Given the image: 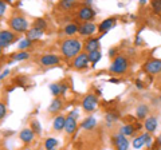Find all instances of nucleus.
Returning a JSON list of instances; mask_svg holds the SVG:
<instances>
[{"mask_svg":"<svg viewBox=\"0 0 161 150\" xmlns=\"http://www.w3.org/2000/svg\"><path fill=\"white\" fill-rule=\"evenodd\" d=\"M101 58H102V54H101V51L98 50V51H93V52H89V61L92 62L93 64V67L97 64L99 61H101Z\"/></svg>","mask_w":161,"mask_h":150,"instance_id":"26","label":"nucleus"},{"mask_svg":"<svg viewBox=\"0 0 161 150\" xmlns=\"http://www.w3.org/2000/svg\"><path fill=\"white\" fill-rule=\"evenodd\" d=\"M60 62H62L60 61V56H58V55H55V54H43L42 56L39 58V63L44 67L57 66Z\"/></svg>","mask_w":161,"mask_h":150,"instance_id":"9","label":"nucleus"},{"mask_svg":"<svg viewBox=\"0 0 161 150\" xmlns=\"http://www.w3.org/2000/svg\"><path fill=\"white\" fill-rule=\"evenodd\" d=\"M136 87H137L138 90H142V88H145V83L141 81V79H136Z\"/></svg>","mask_w":161,"mask_h":150,"instance_id":"38","label":"nucleus"},{"mask_svg":"<svg viewBox=\"0 0 161 150\" xmlns=\"http://www.w3.org/2000/svg\"><path fill=\"white\" fill-rule=\"evenodd\" d=\"M98 29V26L93 22H85L79 26V35L80 36H93V34Z\"/></svg>","mask_w":161,"mask_h":150,"instance_id":"10","label":"nucleus"},{"mask_svg":"<svg viewBox=\"0 0 161 150\" xmlns=\"http://www.w3.org/2000/svg\"><path fill=\"white\" fill-rule=\"evenodd\" d=\"M34 137H35V133H34L30 127L23 129L22 131L19 133V138H20V141L24 142V143H31V142L34 141Z\"/></svg>","mask_w":161,"mask_h":150,"instance_id":"16","label":"nucleus"},{"mask_svg":"<svg viewBox=\"0 0 161 150\" xmlns=\"http://www.w3.org/2000/svg\"><path fill=\"white\" fill-rule=\"evenodd\" d=\"M18 40V35L11 29H0V48H6Z\"/></svg>","mask_w":161,"mask_h":150,"instance_id":"4","label":"nucleus"},{"mask_svg":"<svg viewBox=\"0 0 161 150\" xmlns=\"http://www.w3.org/2000/svg\"><path fill=\"white\" fill-rule=\"evenodd\" d=\"M6 9H7V3H6V2H2V0H0V18H2L3 15H4Z\"/></svg>","mask_w":161,"mask_h":150,"instance_id":"36","label":"nucleus"},{"mask_svg":"<svg viewBox=\"0 0 161 150\" xmlns=\"http://www.w3.org/2000/svg\"><path fill=\"white\" fill-rule=\"evenodd\" d=\"M115 23H117V19H115V18H108V19H105L102 23H99L98 31L101 32V36L106 35L110 31V29H112L115 26Z\"/></svg>","mask_w":161,"mask_h":150,"instance_id":"12","label":"nucleus"},{"mask_svg":"<svg viewBox=\"0 0 161 150\" xmlns=\"http://www.w3.org/2000/svg\"><path fill=\"white\" fill-rule=\"evenodd\" d=\"M114 54H115V50H110V51H109V55H110V56H114Z\"/></svg>","mask_w":161,"mask_h":150,"instance_id":"42","label":"nucleus"},{"mask_svg":"<svg viewBox=\"0 0 161 150\" xmlns=\"http://www.w3.org/2000/svg\"><path fill=\"white\" fill-rule=\"evenodd\" d=\"M58 139L57 138H53V137H50L47 138L46 141H44V147H46V150H55L58 146Z\"/></svg>","mask_w":161,"mask_h":150,"instance_id":"27","label":"nucleus"},{"mask_svg":"<svg viewBox=\"0 0 161 150\" xmlns=\"http://www.w3.org/2000/svg\"><path fill=\"white\" fill-rule=\"evenodd\" d=\"M156 141H157V142L160 143V146H161V134H160V136L157 137V139H156Z\"/></svg>","mask_w":161,"mask_h":150,"instance_id":"43","label":"nucleus"},{"mask_svg":"<svg viewBox=\"0 0 161 150\" xmlns=\"http://www.w3.org/2000/svg\"><path fill=\"white\" fill-rule=\"evenodd\" d=\"M78 127V122H77V118L73 117V115H69L66 117V125H64V131L66 134H74L75 130Z\"/></svg>","mask_w":161,"mask_h":150,"instance_id":"14","label":"nucleus"},{"mask_svg":"<svg viewBox=\"0 0 161 150\" xmlns=\"http://www.w3.org/2000/svg\"><path fill=\"white\" fill-rule=\"evenodd\" d=\"M89 54L86 51H82L78 56H75L73 59V63H71V66L75 68V70H85V68H87L89 67Z\"/></svg>","mask_w":161,"mask_h":150,"instance_id":"7","label":"nucleus"},{"mask_svg":"<svg viewBox=\"0 0 161 150\" xmlns=\"http://www.w3.org/2000/svg\"><path fill=\"white\" fill-rule=\"evenodd\" d=\"M64 125H66V117L64 115H57L54 118L53 127L55 131H62V130H64Z\"/></svg>","mask_w":161,"mask_h":150,"instance_id":"19","label":"nucleus"},{"mask_svg":"<svg viewBox=\"0 0 161 150\" xmlns=\"http://www.w3.org/2000/svg\"><path fill=\"white\" fill-rule=\"evenodd\" d=\"M32 27H35V28H38V29H42V31H44V29L47 28V22L44 20L43 18H38V19H35V20H34Z\"/></svg>","mask_w":161,"mask_h":150,"instance_id":"29","label":"nucleus"},{"mask_svg":"<svg viewBox=\"0 0 161 150\" xmlns=\"http://www.w3.org/2000/svg\"><path fill=\"white\" fill-rule=\"evenodd\" d=\"M6 115H7V107L3 102H0V121H2Z\"/></svg>","mask_w":161,"mask_h":150,"instance_id":"35","label":"nucleus"},{"mask_svg":"<svg viewBox=\"0 0 161 150\" xmlns=\"http://www.w3.org/2000/svg\"><path fill=\"white\" fill-rule=\"evenodd\" d=\"M144 126H145V130H147V133H149V134L154 133V131H156V129H157V126H158L157 118H156V117H153V115L148 117L147 119H145V123H144Z\"/></svg>","mask_w":161,"mask_h":150,"instance_id":"17","label":"nucleus"},{"mask_svg":"<svg viewBox=\"0 0 161 150\" xmlns=\"http://www.w3.org/2000/svg\"><path fill=\"white\" fill-rule=\"evenodd\" d=\"M12 59H14L15 62L27 61V59H30V52H27V51H19V52H15V54H12Z\"/></svg>","mask_w":161,"mask_h":150,"instance_id":"25","label":"nucleus"},{"mask_svg":"<svg viewBox=\"0 0 161 150\" xmlns=\"http://www.w3.org/2000/svg\"><path fill=\"white\" fill-rule=\"evenodd\" d=\"M55 150H57V149H55Z\"/></svg>","mask_w":161,"mask_h":150,"instance_id":"46","label":"nucleus"},{"mask_svg":"<svg viewBox=\"0 0 161 150\" xmlns=\"http://www.w3.org/2000/svg\"><path fill=\"white\" fill-rule=\"evenodd\" d=\"M95 15H97V12H95L92 7L85 6V4L79 7L78 12H77L78 19L83 20V23H85V22H93V20H94V18H95Z\"/></svg>","mask_w":161,"mask_h":150,"instance_id":"5","label":"nucleus"},{"mask_svg":"<svg viewBox=\"0 0 161 150\" xmlns=\"http://www.w3.org/2000/svg\"><path fill=\"white\" fill-rule=\"evenodd\" d=\"M59 86H60V95H63V94L67 91V88H69V84L63 82V83H59Z\"/></svg>","mask_w":161,"mask_h":150,"instance_id":"37","label":"nucleus"},{"mask_svg":"<svg viewBox=\"0 0 161 150\" xmlns=\"http://www.w3.org/2000/svg\"><path fill=\"white\" fill-rule=\"evenodd\" d=\"M63 32H64V35H67V36H73V35L79 32V26H77L75 23H69L67 26H64Z\"/></svg>","mask_w":161,"mask_h":150,"instance_id":"22","label":"nucleus"},{"mask_svg":"<svg viewBox=\"0 0 161 150\" xmlns=\"http://www.w3.org/2000/svg\"><path fill=\"white\" fill-rule=\"evenodd\" d=\"M99 46H101L99 44V38H89L85 42L83 48H85V51L89 54V52H93V51H98Z\"/></svg>","mask_w":161,"mask_h":150,"instance_id":"13","label":"nucleus"},{"mask_svg":"<svg viewBox=\"0 0 161 150\" xmlns=\"http://www.w3.org/2000/svg\"><path fill=\"white\" fill-rule=\"evenodd\" d=\"M75 6H77V3L73 2V0H62V2L59 3V7L64 9V11H70V9L75 8Z\"/></svg>","mask_w":161,"mask_h":150,"instance_id":"28","label":"nucleus"},{"mask_svg":"<svg viewBox=\"0 0 161 150\" xmlns=\"http://www.w3.org/2000/svg\"><path fill=\"white\" fill-rule=\"evenodd\" d=\"M97 104H98V97L94 95V94H87V95H85L82 99V109L86 113L94 111Z\"/></svg>","mask_w":161,"mask_h":150,"instance_id":"8","label":"nucleus"},{"mask_svg":"<svg viewBox=\"0 0 161 150\" xmlns=\"http://www.w3.org/2000/svg\"><path fill=\"white\" fill-rule=\"evenodd\" d=\"M82 48H83V43L75 38L64 39L62 44H60V52L66 59H74L75 56H78L82 52Z\"/></svg>","mask_w":161,"mask_h":150,"instance_id":"1","label":"nucleus"},{"mask_svg":"<svg viewBox=\"0 0 161 150\" xmlns=\"http://www.w3.org/2000/svg\"><path fill=\"white\" fill-rule=\"evenodd\" d=\"M136 117L138 119H147L149 117V106L148 104H138L136 109Z\"/></svg>","mask_w":161,"mask_h":150,"instance_id":"18","label":"nucleus"},{"mask_svg":"<svg viewBox=\"0 0 161 150\" xmlns=\"http://www.w3.org/2000/svg\"><path fill=\"white\" fill-rule=\"evenodd\" d=\"M32 46V40H30V39H23V40H20V43H19V50L20 51H26V48H30Z\"/></svg>","mask_w":161,"mask_h":150,"instance_id":"31","label":"nucleus"},{"mask_svg":"<svg viewBox=\"0 0 161 150\" xmlns=\"http://www.w3.org/2000/svg\"><path fill=\"white\" fill-rule=\"evenodd\" d=\"M95 125H97V119L94 117H87L80 122V127L83 130H93L95 127Z\"/></svg>","mask_w":161,"mask_h":150,"instance_id":"20","label":"nucleus"},{"mask_svg":"<svg viewBox=\"0 0 161 150\" xmlns=\"http://www.w3.org/2000/svg\"><path fill=\"white\" fill-rule=\"evenodd\" d=\"M0 58H2V48H0Z\"/></svg>","mask_w":161,"mask_h":150,"instance_id":"44","label":"nucleus"},{"mask_svg":"<svg viewBox=\"0 0 161 150\" xmlns=\"http://www.w3.org/2000/svg\"><path fill=\"white\" fill-rule=\"evenodd\" d=\"M8 74H9V70H6V71H3L2 74H0V81H2V79H4V78H6Z\"/></svg>","mask_w":161,"mask_h":150,"instance_id":"40","label":"nucleus"},{"mask_svg":"<svg viewBox=\"0 0 161 150\" xmlns=\"http://www.w3.org/2000/svg\"><path fill=\"white\" fill-rule=\"evenodd\" d=\"M142 70L150 75L161 72V59H149L142 64Z\"/></svg>","mask_w":161,"mask_h":150,"instance_id":"6","label":"nucleus"},{"mask_svg":"<svg viewBox=\"0 0 161 150\" xmlns=\"http://www.w3.org/2000/svg\"><path fill=\"white\" fill-rule=\"evenodd\" d=\"M142 43H144V40H142V39H141L140 36H137V38H136V46H142Z\"/></svg>","mask_w":161,"mask_h":150,"instance_id":"39","label":"nucleus"},{"mask_svg":"<svg viewBox=\"0 0 161 150\" xmlns=\"http://www.w3.org/2000/svg\"><path fill=\"white\" fill-rule=\"evenodd\" d=\"M109 82L110 83H118L119 81H118V79H115V78H112V79H109Z\"/></svg>","mask_w":161,"mask_h":150,"instance_id":"41","label":"nucleus"},{"mask_svg":"<svg viewBox=\"0 0 161 150\" xmlns=\"http://www.w3.org/2000/svg\"><path fill=\"white\" fill-rule=\"evenodd\" d=\"M160 103H161V97H160Z\"/></svg>","mask_w":161,"mask_h":150,"instance_id":"45","label":"nucleus"},{"mask_svg":"<svg viewBox=\"0 0 161 150\" xmlns=\"http://www.w3.org/2000/svg\"><path fill=\"white\" fill-rule=\"evenodd\" d=\"M42 36H43V31L35 28V27H31L27 31V39H30V40H38V39H40Z\"/></svg>","mask_w":161,"mask_h":150,"instance_id":"21","label":"nucleus"},{"mask_svg":"<svg viewBox=\"0 0 161 150\" xmlns=\"http://www.w3.org/2000/svg\"><path fill=\"white\" fill-rule=\"evenodd\" d=\"M150 6L157 13H161V0H154V2L150 3Z\"/></svg>","mask_w":161,"mask_h":150,"instance_id":"34","label":"nucleus"},{"mask_svg":"<svg viewBox=\"0 0 161 150\" xmlns=\"http://www.w3.org/2000/svg\"><path fill=\"white\" fill-rule=\"evenodd\" d=\"M112 142L114 145L115 150H128L129 149V141L126 139V137L122 136L121 133L112 138Z\"/></svg>","mask_w":161,"mask_h":150,"instance_id":"11","label":"nucleus"},{"mask_svg":"<svg viewBox=\"0 0 161 150\" xmlns=\"http://www.w3.org/2000/svg\"><path fill=\"white\" fill-rule=\"evenodd\" d=\"M50 88V91H51V94L54 97H60V86H59V83H51L48 86Z\"/></svg>","mask_w":161,"mask_h":150,"instance_id":"32","label":"nucleus"},{"mask_svg":"<svg viewBox=\"0 0 161 150\" xmlns=\"http://www.w3.org/2000/svg\"><path fill=\"white\" fill-rule=\"evenodd\" d=\"M62 109H63V101L60 98H54L51 101V103H50L47 111L50 114H53V115H55V114H58Z\"/></svg>","mask_w":161,"mask_h":150,"instance_id":"15","label":"nucleus"},{"mask_svg":"<svg viewBox=\"0 0 161 150\" xmlns=\"http://www.w3.org/2000/svg\"><path fill=\"white\" fill-rule=\"evenodd\" d=\"M118 118H119L118 114L117 113H113V111H109V113H106V115H105V119H106L108 125H112L113 122L118 121Z\"/></svg>","mask_w":161,"mask_h":150,"instance_id":"30","label":"nucleus"},{"mask_svg":"<svg viewBox=\"0 0 161 150\" xmlns=\"http://www.w3.org/2000/svg\"><path fill=\"white\" fill-rule=\"evenodd\" d=\"M30 129H31L35 134H40V133H42V126H40V123L36 121V119H34V121L31 122V127H30Z\"/></svg>","mask_w":161,"mask_h":150,"instance_id":"33","label":"nucleus"},{"mask_svg":"<svg viewBox=\"0 0 161 150\" xmlns=\"http://www.w3.org/2000/svg\"><path fill=\"white\" fill-rule=\"evenodd\" d=\"M128 70H129V62H128L126 56H124V55H118V56H115L113 59L112 66L109 67L110 72L118 74V75H122L125 72H128Z\"/></svg>","mask_w":161,"mask_h":150,"instance_id":"3","label":"nucleus"},{"mask_svg":"<svg viewBox=\"0 0 161 150\" xmlns=\"http://www.w3.org/2000/svg\"><path fill=\"white\" fill-rule=\"evenodd\" d=\"M134 126L132 123H128V125H124V126H121V129H119V133L122 134V136H125V137H129V136H133L134 134Z\"/></svg>","mask_w":161,"mask_h":150,"instance_id":"24","label":"nucleus"},{"mask_svg":"<svg viewBox=\"0 0 161 150\" xmlns=\"http://www.w3.org/2000/svg\"><path fill=\"white\" fill-rule=\"evenodd\" d=\"M8 26L11 28V31L15 34H22L27 32L30 29V23L23 15H14L8 19Z\"/></svg>","mask_w":161,"mask_h":150,"instance_id":"2","label":"nucleus"},{"mask_svg":"<svg viewBox=\"0 0 161 150\" xmlns=\"http://www.w3.org/2000/svg\"><path fill=\"white\" fill-rule=\"evenodd\" d=\"M147 136H148V133H144V134H141V136L136 137L133 139V142H132L133 147L134 149H141V147H142L144 145H145V139H147Z\"/></svg>","mask_w":161,"mask_h":150,"instance_id":"23","label":"nucleus"}]
</instances>
